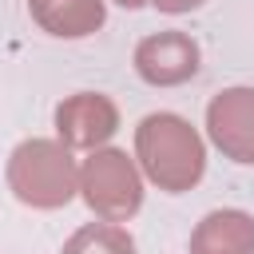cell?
<instances>
[{
    "mask_svg": "<svg viewBox=\"0 0 254 254\" xmlns=\"http://www.w3.org/2000/svg\"><path fill=\"white\" fill-rule=\"evenodd\" d=\"M139 155L147 175L167 187V190H183L202 175V143L198 135L175 119V115H151L139 127Z\"/></svg>",
    "mask_w": 254,
    "mask_h": 254,
    "instance_id": "6da1fadb",
    "label": "cell"
},
{
    "mask_svg": "<svg viewBox=\"0 0 254 254\" xmlns=\"http://www.w3.org/2000/svg\"><path fill=\"white\" fill-rule=\"evenodd\" d=\"M12 187L24 202L60 206L75 190V167H71L64 147L36 139V143H24L12 155Z\"/></svg>",
    "mask_w": 254,
    "mask_h": 254,
    "instance_id": "7a4b0ae2",
    "label": "cell"
},
{
    "mask_svg": "<svg viewBox=\"0 0 254 254\" xmlns=\"http://www.w3.org/2000/svg\"><path fill=\"white\" fill-rule=\"evenodd\" d=\"M83 190H87V202L107 218H123L139 206V175L131 171L127 155H119V151H103V155L87 159Z\"/></svg>",
    "mask_w": 254,
    "mask_h": 254,
    "instance_id": "3957f363",
    "label": "cell"
},
{
    "mask_svg": "<svg viewBox=\"0 0 254 254\" xmlns=\"http://www.w3.org/2000/svg\"><path fill=\"white\" fill-rule=\"evenodd\" d=\"M210 135L226 155L254 163V91H222L210 103Z\"/></svg>",
    "mask_w": 254,
    "mask_h": 254,
    "instance_id": "277c9868",
    "label": "cell"
},
{
    "mask_svg": "<svg viewBox=\"0 0 254 254\" xmlns=\"http://www.w3.org/2000/svg\"><path fill=\"white\" fill-rule=\"evenodd\" d=\"M135 64H139V75L151 83H183L198 67V48L183 32H159L139 44Z\"/></svg>",
    "mask_w": 254,
    "mask_h": 254,
    "instance_id": "5b68a950",
    "label": "cell"
},
{
    "mask_svg": "<svg viewBox=\"0 0 254 254\" xmlns=\"http://www.w3.org/2000/svg\"><path fill=\"white\" fill-rule=\"evenodd\" d=\"M56 123L71 147H95L99 139H107L115 131V107L103 95H75V99L60 103Z\"/></svg>",
    "mask_w": 254,
    "mask_h": 254,
    "instance_id": "8992f818",
    "label": "cell"
},
{
    "mask_svg": "<svg viewBox=\"0 0 254 254\" xmlns=\"http://www.w3.org/2000/svg\"><path fill=\"white\" fill-rule=\"evenodd\" d=\"M32 12L52 36H87L103 24V0H32Z\"/></svg>",
    "mask_w": 254,
    "mask_h": 254,
    "instance_id": "52a82bcc",
    "label": "cell"
},
{
    "mask_svg": "<svg viewBox=\"0 0 254 254\" xmlns=\"http://www.w3.org/2000/svg\"><path fill=\"white\" fill-rule=\"evenodd\" d=\"M159 8H167V12H183V8H194V4H202V0H155Z\"/></svg>",
    "mask_w": 254,
    "mask_h": 254,
    "instance_id": "ba28073f",
    "label": "cell"
},
{
    "mask_svg": "<svg viewBox=\"0 0 254 254\" xmlns=\"http://www.w3.org/2000/svg\"><path fill=\"white\" fill-rule=\"evenodd\" d=\"M119 4H127V8H135V4H143V0H119Z\"/></svg>",
    "mask_w": 254,
    "mask_h": 254,
    "instance_id": "9c48e42d",
    "label": "cell"
}]
</instances>
